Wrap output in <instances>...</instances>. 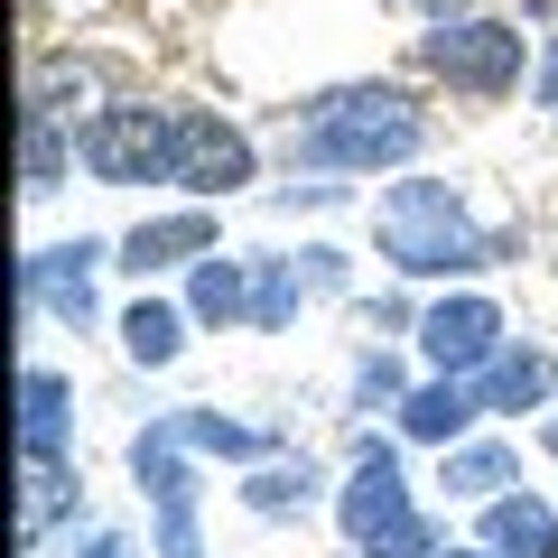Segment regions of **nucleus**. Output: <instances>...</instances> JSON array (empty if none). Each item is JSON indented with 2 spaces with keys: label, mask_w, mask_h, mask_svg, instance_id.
Returning a JSON list of instances; mask_svg holds the SVG:
<instances>
[{
  "label": "nucleus",
  "mask_w": 558,
  "mask_h": 558,
  "mask_svg": "<svg viewBox=\"0 0 558 558\" xmlns=\"http://www.w3.org/2000/svg\"><path fill=\"white\" fill-rule=\"evenodd\" d=\"M418 140H428V121H418L391 84H336V94H317L299 112L289 159L299 168H336V178H373V168L418 159Z\"/></svg>",
  "instance_id": "1"
},
{
  "label": "nucleus",
  "mask_w": 558,
  "mask_h": 558,
  "mask_svg": "<svg viewBox=\"0 0 558 558\" xmlns=\"http://www.w3.org/2000/svg\"><path fill=\"white\" fill-rule=\"evenodd\" d=\"M168 428H178L186 447H205V457H233V465L270 457V438H260V428H242V418H223V410H168Z\"/></svg>",
  "instance_id": "17"
},
{
  "label": "nucleus",
  "mask_w": 558,
  "mask_h": 558,
  "mask_svg": "<svg viewBox=\"0 0 558 558\" xmlns=\"http://www.w3.org/2000/svg\"><path fill=\"white\" fill-rule=\"evenodd\" d=\"M84 558H131V539H121V531H94V539H84Z\"/></svg>",
  "instance_id": "23"
},
{
  "label": "nucleus",
  "mask_w": 558,
  "mask_h": 558,
  "mask_svg": "<svg viewBox=\"0 0 558 558\" xmlns=\"http://www.w3.org/2000/svg\"><path fill=\"white\" fill-rule=\"evenodd\" d=\"M475 418H484V391H475L465 373H438V381H418V391L400 400V438H418V447H457Z\"/></svg>",
  "instance_id": "10"
},
{
  "label": "nucleus",
  "mask_w": 558,
  "mask_h": 558,
  "mask_svg": "<svg viewBox=\"0 0 558 558\" xmlns=\"http://www.w3.org/2000/svg\"><path fill=\"white\" fill-rule=\"evenodd\" d=\"M178 344H186V317H178V307L140 299L131 317H121V354H131V363H149V373H159V363H178Z\"/></svg>",
  "instance_id": "18"
},
{
  "label": "nucleus",
  "mask_w": 558,
  "mask_h": 558,
  "mask_svg": "<svg viewBox=\"0 0 558 558\" xmlns=\"http://www.w3.org/2000/svg\"><path fill=\"white\" fill-rule=\"evenodd\" d=\"M307 494H317V465H270V475L252 484V512H307Z\"/></svg>",
  "instance_id": "21"
},
{
  "label": "nucleus",
  "mask_w": 558,
  "mask_h": 558,
  "mask_svg": "<svg viewBox=\"0 0 558 558\" xmlns=\"http://www.w3.org/2000/svg\"><path fill=\"white\" fill-rule=\"evenodd\" d=\"M539 102L558 112V47H549V65H539Z\"/></svg>",
  "instance_id": "24"
},
{
  "label": "nucleus",
  "mask_w": 558,
  "mask_h": 558,
  "mask_svg": "<svg viewBox=\"0 0 558 558\" xmlns=\"http://www.w3.org/2000/svg\"><path fill=\"white\" fill-rule=\"evenodd\" d=\"M363 400H381V410H400V400H410V391H400V373H391V363H363Z\"/></svg>",
  "instance_id": "22"
},
{
  "label": "nucleus",
  "mask_w": 558,
  "mask_h": 558,
  "mask_svg": "<svg viewBox=\"0 0 558 558\" xmlns=\"http://www.w3.org/2000/svg\"><path fill=\"white\" fill-rule=\"evenodd\" d=\"M418 65L447 75L457 94H512L521 65H531V47H521V28H502V20H438L428 38H418Z\"/></svg>",
  "instance_id": "5"
},
{
  "label": "nucleus",
  "mask_w": 558,
  "mask_h": 558,
  "mask_svg": "<svg viewBox=\"0 0 558 558\" xmlns=\"http://www.w3.org/2000/svg\"><path fill=\"white\" fill-rule=\"evenodd\" d=\"M178 140H186V112H178V102L121 94V102H102V112L84 121L75 159L94 168L102 186H149V178H178Z\"/></svg>",
  "instance_id": "4"
},
{
  "label": "nucleus",
  "mask_w": 558,
  "mask_h": 558,
  "mask_svg": "<svg viewBox=\"0 0 558 558\" xmlns=\"http://www.w3.org/2000/svg\"><path fill=\"white\" fill-rule=\"evenodd\" d=\"M447 558H502V549H447Z\"/></svg>",
  "instance_id": "26"
},
{
  "label": "nucleus",
  "mask_w": 558,
  "mask_h": 558,
  "mask_svg": "<svg viewBox=\"0 0 558 558\" xmlns=\"http://www.w3.org/2000/svg\"><path fill=\"white\" fill-rule=\"evenodd\" d=\"M418 10H428V20H465V0H418Z\"/></svg>",
  "instance_id": "25"
},
{
  "label": "nucleus",
  "mask_w": 558,
  "mask_h": 558,
  "mask_svg": "<svg viewBox=\"0 0 558 558\" xmlns=\"http://www.w3.org/2000/svg\"><path fill=\"white\" fill-rule=\"evenodd\" d=\"M549 447H558V418H549Z\"/></svg>",
  "instance_id": "27"
},
{
  "label": "nucleus",
  "mask_w": 558,
  "mask_h": 558,
  "mask_svg": "<svg viewBox=\"0 0 558 558\" xmlns=\"http://www.w3.org/2000/svg\"><path fill=\"white\" fill-rule=\"evenodd\" d=\"M418 354H428V373H465L475 381L484 363L502 354V307L494 299H438L428 317H418Z\"/></svg>",
  "instance_id": "8"
},
{
  "label": "nucleus",
  "mask_w": 558,
  "mask_h": 558,
  "mask_svg": "<svg viewBox=\"0 0 558 558\" xmlns=\"http://www.w3.org/2000/svg\"><path fill=\"white\" fill-rule=\"evenodd\" d=\"M512 475H521L512 447H447V494L457 502H494Z\"/></svg>",
  "instance_id": "20"
},
{
  "label": "nucleus",
  "mask_w": 558,
  "mask_h": 558,
  "mask_svg": "<svg viewBox=\"0 0 558 558\" xmlns=\"http://www.w3.org/2000/svg\"><path fill=\"white\" fill-rule=\"evenodd\" d=\"M252 168H260V149L233 131V121H215V112H186L178 178H168V186H186L196 205H215V196H242V186H252Z\"/></svg>",
  "instance_id": "7"
},
{
  "label": "nucleus",
  "mask_w": 558,
  "mask_h": 558,
  "mask_svg": "<svg viewBox=\"0 0 558 558\" xmlns=\"http://www.w3.org/2000/svg\"><path fill=\"white\" fill-rule=\"evenodd\" d=\"M484 549H502V558H558V512L539 494H494V502H484Z\"/></svg>",
  "instance_id": "14"
},
{
  "label": "nucleus",
  "mask_w": 558,
  "mask_h": 558,
  "mask_svg": "<svg viewBox=\"0 0 558 558\" xmlns=\"http://www.w3.org/2000/svg\"><path fill=\"white\" fill-rule=\"evenodd\" d=\"M65 438H75V381L28 363L20 373V447L28 457H65Z\"/></svg>",
  "instance_id": "12"
},
{
  "label": "nucleus",
  "mask_w": 558,
  "mask_h": 558,
  "mask_svg": "<svg viewBox=\"0 0 558 558\" xmlns=\"http://www.w3.org/2000/svg\"><path fill=\"white\" fill-rule=\"evenodd\" d=\"M336 521H344V539H354V558H438L410 484H400V457L381 438H363L354 475H344V494H336Z\"/></svg>",
  "instance_id": "3"
},
{
  "label": "nucleus",
  "mask_w": 558,
  "mask_h": 558,
  "mask_svg": "<svg viewBox=\"0 0 558 558\" xmlns=\"http://www.w3.org/2000/svg\"><path fill=\"white\" fill-rule=\"evenodd\" d=\"M20 178H28V196H57V178H65V121L38 112V102L20 121Z\"/></svg>",
  "instance_id": "19"
},
{
  "label": "nucleus",
  "mask_w": 558,
  "mask_h": 558,
  "mask_svg": "<svg viewBox=\"0 0 558 558\" xmlns=\"http://www.w3.org/2000/svg\"><path fill=\"white\" fill-rule=\"evenodd\" d=\"M205 252H215V215H205V205L159 215V223H131V233H121V270H131V279L178 270V260H205Z\"/></svg>",
  "instance_id": "11"
},
{
  "label": "nucleus",
  "mask_w": 558,
  "mask_h": 558,
  "mask_svg": "<svg viewBox=\"0 0 558 558\" xmlns=\"http://www.w3.org/2000/svg\"><path fill=\"white\" fill-rule=\"evenodd\" d=\"M65 512H75V457H28V475H20V549H38Z\"/></svg>",
  "instance_id": "16"
},
{
  "label": "nucleus",
  "mask_w": 558,
  "mask_h": 558,
  "mask_svg": "<svg viewBox=\"0 0 558 558\" xmlns=\"http://www.w3.org/2000/svg\"><path fill=\"white\" fill-rule=\"evenodd\" d=\"M475 391H484V410H502V418L512 410H549L558 400V363L539 354V344H512V354H494L475 373Z\"/></svg>",
  "instance_id": "13"
},
{
  "label": "nucleus",
  "mask_w": 558,
  "mask_h": 558,
  "mask_svg": "<svg viewBox=\"0 0 558 558\" xmlns=\"http://www.w3.org/2000/svg\"><path fill=\"white\" fill-rule=\"evenodd\" d=\"M373 242H381V260L410 270V279H457V270H484V260H494V233H484V223L465 215V196H457V186H438V178L381 186Z\"/></svg>",
  "instance_id": "2"
},
{
  "label": "nucleus",
  "mask_w": 558,
  "mask_h": 558,
  "mask_svg": "<svg viewBox=\"0 0 558 558\" xmlns=\"http://www.w3.org/2000/svg\"><path fill=\"white\" fill-rule=\"evenodd\" d=\"M94 242H57V252H28V307L65 326H94Z\"/></svg>",
  "instance_id": "9"
},
{
  "label": "nucleus",
  "mask_w": 558,
  "mask_h": 558,
  "mask_svg": "<svg viewBox=\"0 0 558 558\" xmlns=\"http://www.w3.org/2000/svg\"><path fill=\"white\" fill-rule=\"evenodd\" d=\"M186 317L196 326H252V260L205 252L196 279H186Z\"/></svg>",
  "instance_id": "15"
},
{
  "label": "nucleus",
  "mask_w": 558,
  "mask_h": 558,
  "mask_svg": "<svg viewBox=\"0 0 558 558\" xmlns=\"http://www.w3.org/2000/svg\"><path fill=\"white\" fill-rule=\"evenodd\" d=\"M131 475L140 494H149V512H159V558H205L196 539V475H186V438L168 428V418H149L131 438Z\"/></svg>",
  "instance_id": "6"
}]
</instances>
